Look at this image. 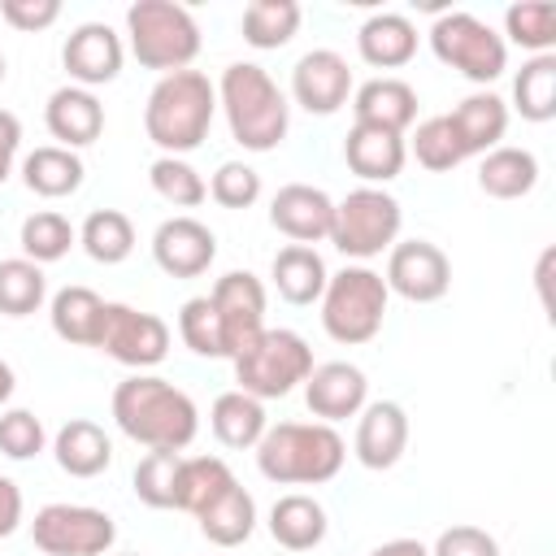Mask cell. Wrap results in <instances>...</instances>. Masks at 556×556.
<instances>
[{
    "instance_id": "6da1fadb",
    "label": "cell",
    "mask_w": 556,
    "mask_h": 556,
    "mask_svg": "<svg viewBox=\"0 0 556 556\" xmlns=\"http://www.w3.org/2000/svg\"><path fill=\"white\" fill-rule=\"evenodd\" d=\"M113 421L126 439H135L148 452H182L200 434V408L195 400L156 378V374H130L113 387Z\"/></svg>"
},
{
    "instance_id": "7a4b0ae2",
    "label": "cell",
    "mask_w": 556,
    "mask_h": 556,
    "mask_svg": "<svg viewBox=\"0 0 556 556\" xmlns=\"http://www.w3.org/2000/svg\"><path fill=\"white\" fill-rule=\"evenodd\" d=\"M217 109L226 113L230 139L243 152H274L291 130V104L282 87L256 61H230L217 78Z\"/></svg>"
},
{
    "instance_id": "3957f363",
    "label": "cell",
    "mask_w": 556,
    "mask_h": 556,
    "mask_svg": "<svg viewBox=\"0 0 556 556\" xmlns=\"http://www.w3.org/2000/svg\"><path fill=\"white\" fill-rule=\"evenodd\" d=\"M217 113V87L200 70L161 74L143 104V130L161 156H187L208 139Z\"/></svg>"
},
{
    "instance_id": "277c9868",
    "label": "cell",
    "mask_w": 556,
    "mask_h": 556,
    "mask_svg": "<svg viewBox=\"0 0 556 556\" xmlns=\"http://www.w3.org/2000/svg\"><path fill=\"white\" fill-rule=\"evenodd\" d=\"M348 460V443L326 421H278L256 443L261 478L278 486H321Z\"/></svg>"
},
{
    "instance_id": "5b68a950",
    "label": "cell",
    "mask_w": 556,
    "mask_h": 556,
    "mask_svg": "<svg viewBox=\"0 0 556 556\" xmlns=\"http://www.w3.org/2000/svg\"><path fill=\"white\" fill-rule=\"evenodd\" d=\"M126 39L130 56L156 74L191 70V61L200 56V26L191 9L174 0H135L126 9Z\"/></svg>"
},
{
    "instance_id": "8992f818",
    "label": "cell",
    "mask_w": 556,
    "mask_h": 556,
    "mask_svg": "<svg viewBox=\"0 0 556 556\" xmlns=\"http://www.w3.org/2000/svg\"><path fill=\"white\" fill-rule=\"evenodd\" d=\"M387 300H391V291H387L378 269L343 265L339 274L326 278V291L317 300L321 304V330L343 348H361L382 330Z\"/></svg>"
},
{
    "instance_id": "52a82bcc",
    "label": "cell",
    "mask_w": 556,
    "mask_h": 556,
    "mask_svg": "<svg viewBox=\"0 0 556 556\" xmlns=\"http://www.w3.org/2000/svg\"><path fill=\"white\" fill-rule=\"evenodd\" d=\"M235 382L243 395L252 400H282L291 395L308 374H313V348L304 343V334L278 326V330H261L235 361Z\"/></svg>"
},
{
    "instance_id": "ba28073f",
    "label": "cell",
    "mask_w": 556,
    "mask_h": 556,
    "mask_svg": "<svg viewBox=\"0 0 556 556\" xmlns=\"http://www.w3.org/2000/svg\"><path fill=\"white\" fill-rule=\"evenodd\" d=\"M400 226H404V208L391 191L382 187H356L343 200H334V217H330V243L348 256V261H374L382 252H391V243H400Z\"/></svg>"
},
{
    "instance_id": "9c48e42d",
    "label": "cell",
    "mask_w": 556,
    "mask_h": 556,
    "mask_svg": "<svg viewBox=\"0 0 556 556\" xmlns=\"http://www.w3.org/2000/svg\"><path fill=\"white\" fill-rule=\"evenodd\" d=\"M430 52L452 65L456 74H465L469 83H478L482 91L508 70V43L504 35H495L482 17L465 13V9H452V13H439L434 26H430Z\"/></svg>"
},
{
    "instance_id": "30bf717a",
    "label": "cell",
    "mask_w": 556,
    "mask_h": 556,
    "mask_svg": "<svg viewBox=\"0 0 556 556\" xmlns=\"http://www.w3.org/2000/svg\"><path fill=\"white\" fill-rule=\"evenodd\" d=\"M30 539L43 556H104L117 543V526L91 504H43L30 521Z\"/></svg>"
},
{
    "instance_id": "8fae6325",
    "label": "cell",
    "mask_w": 556,
    "mask_h": 556,
    "mask_svg": "<svg viewBox=\"0 0 556 556\" xmlns=\"http://www.w3.org/2000/svg\"><path fill=\"white\" fill-rule=\"evenodd\" d=\"M96 348L104 356H113L117 365L143 374L152 365H161L169 356V326L148 313V308H135V304H117L109 300L104 304V321H100V339Z\"/></svg>"
},
{
    "instance_id": "7c38bea8",
    "label": "cell",
    "mask_w": 556,
    "mask_h": 556,
    "mask_svg": "<svg viewBox=\"0 0 556 556\" xmlns=\"http://www.w3.org/2000/svg\"><path fill=\"white\" fill-rule=\"evenodd\" d=\"M382 282L391 295H400L408 304H434L452 287V261L430 239H404V243H391Z\"/></svg>"
},
{
    "instance_id": "4fadbf2b",
    "label": "cell",
    "mask_w": 556,
    "mask_h": 556,
    "mask_svg": "<svg viewBox=\"0 0 556 556\" xmlns=\"http://www.w3.org/2000/svg\"><path fill=\"white\" fill-rule=\"evenodd\" d=\"M208 304L226 334V361H235L261 330H265V287L252 269H230L213 282Z\"/></svg>"
},
{
    "instance_id": "5bb4252c",
    "label": "cell",
    "mask_w": 556,
    "mask_h": 556,
    "mask_svg": "<svg viewBox=\"0 0 556 556\" xmlns=\"http://www.w3.org/2000/svg\"><path fill=\"white\" fill-rule=\"evenodd\" d=\"M61 65H65L74 87L96 91V87H104V83H113L122 74L126 43L109 22H83V26L70 30V39L61 48Z\"/></svg>"
},
{
    "instance_id": "9a60e30c",
    "label": "cell",
    "mask_w": 556,
    "mask_h": 556,
    "mask_svg": "<svg viewBox=\"0 0 556 556\" xmlns=\"http://www.w3.org/2000/svg\"><path fill=\"white\" fill-rule=\"evenodd\" d=\"M352 91H356L352 70H348V61L334 48H313L291 70V100L304 113H313V117L339 113L352 100Z\"/></svg>"
},
{
    "instance_id": "2e32d148",
    "label": "cell",
    "mask_w": 556,
    "mask_h": 556,
    "mask_svg": "<svg viewBox=\"0 0 556 556\" xmlns=\"http://www.w3.org/2000/svg\"><path fill=\"white\" fill-rule=\"evenodd\" d=\"M152 261L169 278H200L217 261V235L200 217H165L152 235Z\"/></svg>"
},
{
    "instance_id": "e0dca14e",
    "label": "cell",
    "mask_w": 556,
    "mask_h": 556,
    "mask_svg": "<svg viewBox=\"0 0 556 556\" xmlns=\"http://www.w3.org/2000/svg\"><path fill=\"white\" fill-rule=\"evenodd\" d=\"M304 404L317 421L334 426V421H348L356 417L365 404H369V378L365 369H356L352 361H326V365H313V374L304 378Z\"/></svg>"
},
{
    "instance_id": "ac0fdd59",
    "label": "cell",
    "mask_w": 556,
    "mask_h": 556,
    "mask_svg": "<svg viewBox=\"0 0 556 556\" xmlns=\"http://www.w3.org/2000/svg\"><path fill=\"white\" fill-rule=\"evenodd\" d=\"M330 217H334V200L313 182H287L269 200V226L304 248L330 239Z\"/></svg>"
},
{
    "instance_id": "d6986e66",
    "label": "cell",
    "mask_w": 556,
    "mask_h": 556,
    "mask_svg": "<svg viewBox=\"0 0 556 556\" xmlns=\"http://www.w3.org/2000/svg\"><path fill=\"white\" fill-rule=\"evenodd\" d=\"M356 439H352V452L365 469L382 473L391 465H400L404 447H408V413L395 404V400H374L356 413Z\"/></svg>"
},
{
    "instance_id": "ffe728a7",
    "label": "cell",
    "mask_w": 556,
    "mask_h": 556,
    "mask_svg": "<svg viewBox=\"0 0 556 556\" xmlns=\"http://www.w3.org/2000/svg\"><path fill=\"white\" fill-rule=\"evenodd\" d=\"M43 126H48V135L56 139V148L78 152V148H87V143H96V139L104 135V104H100L96 91L65 83V87H56V91L48 96V104H43Z\"/></svg>"
},
{
    "instance_id": "44dd1931",
    "label": "cell",
    "mask_w": 556,
    "mask_h": 556,
    "mask_svg": "<svg viewBox=\"0 0 556 556\" xmlns=\"http://www.w3.org/2000/svg\"><path fill=\"white\" fill-rule=\"evenodd\" d=\"M343 161L365 187H382V182L400 178V169L408 161V148H404V135H395V130L352 122V130L343 139Z\"/></svg>"
},
{
    "instance_id": "7402d4cb",
    "label": "cell",
    "mask_w": 556,
    "mask_h": 556,
    "mask_svg": "<svg viewBox=\"0 0 556 556\" xmlns=\"http://www.w3.org/2000/svg\"><path fill=\"white\" fill-rule=\"evenodd\" d=\"M348 104H352V117L361 126H382V130L404 135L417 122V91L404 78H391V74L361 83Z\"/></svg>"
},
{
    "instance_id": "603a6c76",
    "label": "cell",
    "mask_w": 556,
    "mask_h": 556,
    "mask_svg": "<svg viewBox=\"0 0 556 556\" xmlns=\"http://www.w3.org/2000/svg\"><path fill=\"white\" fill-rule=\"evenodd\" d=\"M447 122H452V135L465 156H486L491 148H500V139L508 130V100L478 87L447 113Z\"/></svg>"
},
{
    "instance_id": "cb8c5ba5",
    "label": "cell",
    "mask_w": 556,
    "mask_h": 556,
    "mask_svg": "<svg viewBox=\"0 0 556 556\" xmlns=\"http://www.w3.org/2000/svg\"><path fill=\"white\" fill-rule=\"evenodd\" d=\"M356 52L374 70H400L417 56V26L404 13H369L356 30Z\"/></svg>"
},
{
    "instance_id": "d4e9b609",
    "label": "cell",
    "mask_w": 556,
    "mask_h": 556,
    "mask_svg": "<svg viewBox=\"0 0 556 556\" xmlns=\"http://www.w3.org/2000/svg\"><path fill=\"white\" fill-rule=\"evenodd\" d=\"M52 456L70 478H100L113 465V439L104 434V426L87 417H70L52 439Z\"/></svg>"
},
{
    "instance_id": "484cf974",
    "label": "cell",
    "mask_w": 556,
    "mask_h": 556,
    "mask_svg": "<svg viewBox=\"0 0 556 556\" xmlns=\"http://www.w3.org/2000/svg\"><path fill=\"white\" fill-rule=\"evenodd\" d=\"M326 530H330V521H326L321 500H313L304 491L278 495L274 508H269V534L287 552H313L326 539Z\"/></svg>"
},
{
    "instance_id": "4316f807",
    "label": "cell",
    "mask_w": 556,
    "mask_h": 556,
    "mask_svg": "<svg viewBox=\"0 0 556 556\" xmlns=\"http://www.w3.org/2000/svg\"><path fill=\"white\" fill-rule=\"evenodd\" d=\"M478 187L482 195L491 200H521L539 187V156L530 148H513V143H500L482 156L478 165Z\"/></svg>"
},
{
    "instance_id": "83f0119b",
    "label": "cell",
    "mask_w": 556,
    "mask_h": 556,
    "mask_svg": "<svg viewBox=\"0 0 556 556\" xmlns=\"http://www.w3.org/2000/svg\"><path fill=\"white\" fill-rule=\"evenodd\" d=\"M269 278H274V291L287 300V304H317L321 291H326V261L317 248H304V243H287L278 248L274 265H269Z\"/></svg>"
},
{
    "instance_id": "f1b7e54d",
    "label": "cell",
    "mask_w": 556,
    "mask_h": 556,
    "mask_svg": "<svg viewBox=\"0 0 556 556\" xmlns=\"http://www.w3.org/2000/svg\"><path fill=\"white\" fill-rule=\"evenodd\" d=\"M104 304L91 287H61L52 300H48V321H52V334L61 343H74V348H96L100 339V321H104Z\"/></svg>"
},
{
    "instance_id": "f546056e",
    "label": "cell",
    "mask_w": 556,
    "mask_h": 556,
    "mask_svg": "<svg viewBox=\"0 0 556 556\" xmlns=\"http://www.w3.org/2000/svg\"><path fill=\"white\" fill-rule=\"evenodd\" d=\"M87 178V165L78 152L70 148H56V143H43L35 152L22 156V182L26 191L43 195V200H61V195H74Z\"/></svg>"
},
{
    "instance_id": "4dcf8cb0",
    "label": "cell",
    "mask_w": 556,
    "mask_h": 556,
    "mask_svg": "<svg viewBox=\"0 0 556 556\" xmlns=\"http://www.w3.org/2000/svg\"><path fill=\"white\" fill-rule=\"evenodd\" d=\"M208 426H213V434H217L222 447L243 452V447H256L261 443V434L269 430V417H265V404L261 400H252V395H243L235 387V391H222L213 400Z\"/></svg>"
},
{
    "instance_id": "1f68e13d",
    "label": "cell",
    "mask_w": 556,
    "mask_h": 556,
    "mask_svg": "<svg viewBox=\"0 0 556 556\" xmlns=\"http://www.w3.org/2000/svg\"><path fill=\"white\" fill-rule=\"evenodd\" d=\"M195 521H200V534H204L208 543H217V547H239V543H248L252 530H256V500H252V491H243V486L235 482V486H226Z\"/></svg>"
},
{
    "instance_id": "d6a6232c",
    "label": "cell",
    "mask_w": 556,
    "mask_h": 556,
    "mask_svg": "<svg viewBox=\"0 0 556 556\" xmlns=\"http://www.w3.org/2000/svg\"><path fill=\"white\" fill-rule=\"evenodd\" d=\"M239 478L230 473V465L222 456H182L178 465V486H174V513H191L200 517L226 486H235Z\"/></svg>"
},
{
    "instance_id": "836d02e7",
    "label": "cell",
    "mask_w": 556,
    "mask_h": 556,
    "mask_svg": "<svg viewBox=\"0 0 556 556\" xmlns=\"http://www.w3.org/2000/svg\"><path fill=\"white\" fill-rule=\"evenodd\" d=\"M300 22H304V9L295 0H252L239 17V30L256 52H274L295 39Z\"/></svg>"
},
{
    "instance_id": "e575fe53",
    "label": "cell",
    "mask_w": 556,
    "mask_h": 556,
    "mask_svg": "<svg viewBox=\"0 0 556 556\" xmlns=\"http://www.w3.org/2000/svg\"><path fill=\"white\" fill-rule=\"evenodd\" d=\"M513 109L521 113V122H552L556 117V56L543 52V56H530L517 78H513Z\"/></svg>"
},
{
    "instance_id": "d590c367",
    "label": "cell",
    "mask_w": 556,
    "mask_h": 556,
    "mask_svg": "<svg viewBox=\"0 0 556 556\" xmlns=\"http://www.w3.org/2000/svg\"><path fill=\"white\" fill-rule=\"evenodd\" d=\"M78 243L96 265H122L135 252V226L122 208H96L78 226Z\"/></svg>"
},
{
    "instance_id": "8d00e7d4",
    "label": "cell",
    "mask_w": 556,
    "mask_h": 556,
    "mask_svg": "<svg viewBox=\"0 0 556 556\" xmlns=\"http://www.w3.org/2000/svg\"><path fill=\"white\" fill-rule=\"evenodd\" d=\"M43 300H48L43 265H35L26 256L0 261V313L4 317H30L43 308Z\"/></svg>"
},
{
    "instance_id": "74e56055",
    "label": "cell",
    "mask_w": 556,
    "mask_h": 556,
    "mask_svg": "<svg viewBox=\"0 0 556 556\" xmlns=\"http://www.w3.org/2000/svg\"><path fill=\"white\" fill-rule=\"evenodd\" d=\"M17 243H22V256H26V261L52 265V261H61V256L78 243V230L70 226V217H61V213H52V208H39V213H30V217L22 222Z\"/></svg>"
},
{
    "instance_id": "f35d334b",
    "label": "cell",
    "mask_w": 556,
    "mask_h": 556,
    "mask_svg": "<svg viewBox=\"0 0 556 556\" xmlns=\"http://www.w3.org/2000/svg\"><path fill=\"white\" fill-rule=\"evenodd\" d=\"M504 35L526 48L530 56H543L552 52L556 43V4L552 0H521V4H508L504 9Z\"/></svg>"
},
{
    "instance_id": "ab89813d",
    "label": "cell",
    "mask_w": 556,
    "mask_h": 556,
    "mask_svg": "<svg viewBox=\"0 0 556 556\" xmlns=\"http://www.w3.org/2000/svg\"><path fill=\"white\" fill-rule=\"evenodd\" d=\"M148 182L174 208H200L208 200V182L200 178V169L187 156H156L148 165Z\"/></svg>"
},
{
    "instance_id": "60d3db41",
    "label": "cell",
    "mask_w": 556,
    "mask_h": 556,
    "mask_svg": "<svg viewBox=\"0 0 556 556\" xmlns=\"http://www.w3.org/2000/svg\"><path fill=\"white\" fill-rule=\"evenodd\" d=\"M404 148H408V152L417 156V165L430 169V174H447V169H456V165L465 161V152H460L456 135H452L447 113L417 122V130H413V139H408Z\"/></svg>"
},
{
    "instance_id": "b9f144b4",
    "label": "cell",
    "mask_w": 556,
    "mask_h": 556,
    "mask_svg": "<svg viewBox=\"0 0 556 556\" xmlns=\"http://www.w3.org/2000/svg\"><path fill=\"white\" fill-rule=\"evenodd\" d=\"M178 334H182V343H187L195 356L226 361V334H222V321H217L208 295H191V300L178 308Z\"/></svg>"
},
{
    "instance_id": "7bdbcfd3",
    "label": "cell",
    "mask_w": 556,
    "mask_h": 556,
    "mask_svg": "<svg viewBox=\"0 0 556 556\" xmlns=\"http://www.w3.org/2000/svg\"><path fill=\"white\" fill-rule=\"evenodd\" d=\"M178 465H182V452H148V456L135 465V495H139L148 508H174Z\"/></svg>"
},
{
    "instance_id": "ee69618b",
    "label": "cell",
    "mask_w": 556,
    "mask_h": 556,
    "mask_svg": "<svg viewBox=\"0 0 556 556\" xmlns=\"http://www.w3.org/2000/svg\"><path fill=\"white\" fill-rule=\"evenodd\" d=\"M43 443H48V430L30 408H4L0 413V452L9 460H30L43 452Z\"/></svg>"
},
{
    "instance_id": "f6af8a7d",
    "label": "cell",
    "mask_w": 556,
    "mask_h": 556,
    "mask_svg": "<svg viewBox=\"0 0 556 556\" xmlns=\"http://www.w3.org/2000/svg\"><path fill=\"white\" fill-rule=\"evenodd\" d=\"M208 195L222 208H252L261 200V174L243 161H222L217 174L208 178Z\"/></svg>"
},
{
    "instance_id": "bcb514c9",
    "label": "cell",
    "mask_w": 556,
    "mask_h": 556,
    "mask_svg": "<svg viewBox=\"0 0 556 556\" xmlns=\"http://www.w3.org/2000/svg\"><path fill=\"white\" fill-rule=\"evenodd\" d=\"M430 556H500V543L482 526H447L434 539Z\"/></svg>"
},
{
    "instance_id": "7dc6e473",
    "label": "cell",
    "mask_w": 556,
    "mask_h": 556,
    "mask_svg": "<svg viewBox=\"0 0 556 556\" xmlns=\"http://www.w3.org/2000/svg\"><path fill=\"white\" fill-rule=\"evenodd\" d=\"M0 17L13 30L35 35V30H48L61 17V0H0Z\"/></svg>"
},
{
    "instance_id": "c3c4849f",
    "label": "cell",
    "mask_w": 556,
    "mask_h": 556,
    "mask_svg": "<svg viewBox=\"0 0 556 556\" xmlns=\"http://www.w3.org/2000/svg\"><path fill=\"white\" fill-rule=\"evenodd\" d=\"M22 513H26L22 486H17L13 478H4V473H0V539L17 534V526H22Z\"/></svg>"
},
{
    "instance_id": "681fc988",
    "label": "cell",
    "mask_w": 556,
    "mask_h": 556,
    "mask_svg": "<svg viewBox=\"0 0 556 556\" xmlns=\"http://www.w3.org/2000/svg\"><path fill=\"white\" fill-rule=\"evenodd\" d=\"M17 148H22V122H17V113L0 109V187H4V182H9V174H13Z\"/></svg>"
},
{
    "instance_id": "f907efd6",
    "label": "cell",
    "mask_w": 556,
    "mask_h": 556,
    "mask_svg": "<svg viewBox=\"0 0 556 556\" xmlns=\"http://www.w3.org/2000/svg\"><path fill=\"white\" fill-rule=\"evenodd\" d=\"M552 265H556V248H543L539 265H534V287H539V304L547 313H552Z\"/></svg>"
},
{
    "instance_id": "816d5d0a",
    "label": "cell",
    "mask_w": 556,
    "mask_h": 556,
    "mask_svg": "<svg viewBox=\"0 0 556 556\" xmlns=\"http://www.w3.org/2000/svg\"><path fill=\"white\" fill-rule=\"evenodd\" d=\"M365 556H430V547L421 539H387V543H378Z\"/></svg>"
},
{
    "instance_id": "f5cc1de1",
    "label": "cell",
    "mask_w": 556,
    "mask_h": 556,
    "mask_svg": "<svg viewBox=\"0 0 556 556\" xmlns=\"http://www.w3.org/2000/svg\"><path fill=\"white\" fill-rule=\"evenodd\" d=\"M13 391H17V374H13V365H9V361H0V404H9V400H13Z\"/></svg>"
},
{
    "instance_id": "db71d44e",
    "label": "cell",
    "mask_w": 556,
    "mask_h": 556,
    "mask_svg": "<svg viewBox=\"0 0 556 556\" xmlns=\"http://www.w3.org/2000/svg\"><path fill=\"white\" fill-rule=\"evenodd\" d=\"M4 74H9V70H4V52H0V83H4Z\"/></svg>"
}]
</instances>
